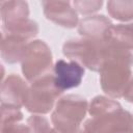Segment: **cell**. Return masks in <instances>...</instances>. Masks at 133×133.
Segmentation results:
<instances>
[{
    "instance_id": "17",
    "label": "cell",
    "mask_w": 133,
    "mask_h": 133,
    "mask_svg": "<svg viewBox=\"0 0 133 133\" xmlns=\"http://www.w3.org/2000/svg\"><path fill=\"white\" fill-rule=\"evenodd\" d=\"M27 126L31 133H51L52 127L48 118L42 114H33L27 118Z\"/></svg>"
},
{
    "instance_id": "2",
    "label": "cell",
    "mask_w": 133,
    "mask_h": 133,
    "mask_svg": "<svg viewBox=\"0 0 133 133\" xmlns=\"http://www.w3.org/2000/svg\"><path fill=\"white\" fill-rule=\"evenodd\" d=\"M110 48L111 46L105 41L79 37L68 39L62 46V53L70 60H75L92 72H100Z\"/></svg>"
},
{
    "instance_id": "12",
    "label": "cell",
    "mask_w": 133,
    "mask_h": 133,
    "mask_svg": "<svg viewBox=\"0 0 133 133\" xmlns=\"http://www.w3.org/2000/svg\"><path fill=\"white\" fill-rule=\"evenodd\" d=\"M28 41L16 35L2 34L1 58L6 63H17L22 60Z\"/></svg>"
},
{
    "instance_id": "3",
    "label": "cell",
    "mask_w": 133,
    "mask_h": 133,
    "mask_svg": "<svg viewBox=\"0 0 133 133\" xmlns=\"http://www.w3.org/2000/svg\"><path fill=\"white\" fill-rule=\"evenodd\" d=\"M88 102L79 95H66L61 97L51 114L53 127L63 131H75L81 128V124L88 111Z\"/></svg>"
},
{
    "instance_id": "1",
    "label": "cell",
    "mask_w": 133,
    "mask_h": 133,
    "mask_svg": "<svg viewBox=\"0 0 133 133\" xmlns=\"http://www.w3.org/2000/svg\"><path fill=\"white\" fill-rule=\"evenodd\" d=\"M133 53L128 50L110 48L108 57L100 70L102 90L112 99L122 98L132 78Z\"/></svg>"
},
{
    "instance_id": "20",
    "label": "cell",
    "mask_w": 133,
    "mask_h": 133,
    "mask_svg": "<svg viewBox=\"0 0 133 133\" xmlns=\"http://www.w3.org/2000/svg\"><path fill=\"white\" fill-rule=\"evenodd\" d=\"M1 133H31V132L27 125L11 123V124L1 125Z\"/></svg>"
},
{
    "instance_id": "5",
    "label": "cell",
    "mask_w": 133,
    "mask_h": 133,
    "mask_svg": "<svg viewBox=\"0 0 133 133\" xmlns=\"http://www.w3.org/2000/svg\"><path fill=\"white\" fill-rule=\"evenodd\" d=\"M53 57L50 47L42 39L29 42L21 60V70L27 81L33 82L51 74Z\"/></svg>"
},
{
    "instance_id": "13",
    "label": "cell",
    "mask_w": 133,
    "mask_h": 133,
    "mask_svg": "<svg viewBox=\"0 0 133 133\" xmlns=\"http://www.w3.org/2000/svg\"><path fill=\"white\" fill-rule=\"evenodd\" d=\"M0 12L2 25H9L28 19L29 6L26 1H1Z\"/></svg>"
},
{
    "instance_id": "18",
    "label": "cell",
    "mask_w": 133,
    "mask_h": 133,
    "mask_svg": "<svg viewBox=\"0 0 133 133\" xmlns=\"http://www.w3.org/2000/svg\"><path fill=\"white\" fill-rule=\"evenodd\" d=\"M23 119L21 108L12 105L1 104V125L19 123Z\"/></svg>"
},
{
    "instance_id": "9",
    "label": "cell",
    "mask_w": 133,
    "mask_h": 133,
    "mask_svg": "<svg viewBox=\"0 0 133 133\" xmlns=\"http://www.w3.org/2000/svg\"><path fill=\"white\" fill-rule=\"evenodd\" d=\"M29 86L26 81L16 74H10L1 84V104L21 108L25 105Z\"/></svg>"
},
{
    "instance_id": "4",
    "label": "cell",
    "mask_w": 133,
    "mask_h": 133,
    "mask_svg": "<svg viewBox=\"0 0 133 133\" xmlns=\"http://www.w3.org/2000/svg\"><path fill=\"white\" fill-rule=\"evenodd\" d=\"M62 92L56 86L54 76L48 74L31 83L24 107L33 114H47L56 105Z\"/></svg>"
},
{
    "instance_id": "11",
    "label": "cell",
    "mask_w": 133,
    "mask_h": 133,
    "mask_svg": "<svg viewBox=\"0 0 133 133\" xmlns=\"http://www.w3.org/2000/svg\"><path fill=\"white\" fill-rule=\"evenodd\" d=\"M105 42L112 47L132 51L133 50V23L112 25L106 35Z\"/></svg>"
},
{
    "instance_id": "7",
    "label": "cell",
    "mask_w": 133,
    "mask_h": 133,
    "mask_svg": "<svg viewBox=\"0 0 133 133\" xmlns=\"http://www.w3.org/2000/svg\"><path fill=\"white\" fill-rule=\"evenodd\" d=\"M84 72V66L75 60L58 59L53 65L55 84L61 91L78 87L82 82Z\"/></svg>"
},
{
    "instance_id": "21",
    "label": "cell",
    "mask_w": 133,
    "mask_h": 133,
    "mask_svg": "<svg viewBox=\"0 0 133 133\" xmlns=\"http://www.w3.org/2000/svg\"><path fill=\"white\" fill-rule=\"evenodd\" d=\"M80 133H99L98 130L96 129L94 122L91 118H88L84 122L83 126L80 129Z\"/></svg>"
},
{
    "instance_id": "14",
    "label": "cell",
    "mask_w": 133,
    "mask_h": 133,
    "mask_svg": "<svg viewBox=\"0 0 133 133\" xmlns=\"http://www.w3.org/2000/svg\"><path fill=\"white\" fill-rule=\"evenodd\" d=\"M38 31H39L38 24L29 18L14 24L5 25V26L2 25V34L16 35L26 41L35 37L38 34Z\"/></svg>"
},
{
    "instance_id": "8",
    "label": "cell",
    "mask_w": 133,
    "mask_h": 133,
    "mask_svg": "<svg viewBox=\"0 0 133 133\" xmlns=\"http://www.w3.org/2000/svg\"><path fill=\"white\" fill-rule=\"evenodd\" d=\"M45 17L54 24L64 28H75L79 24L78 12L70 1H43Z\"/></svg>"
},
{
    "instance_id": "10",
    "label": "cell",
    "mask_w": 133,
    "mask_h": 133,
    "mask_svg": "<svg viewBox=\"0 0 133 133\" xmlns=\"http://www.w3.org/2000/svg\"><path fill=\"white\" fill-rule=\"evenodd\" d=\"M113 24L111 21L103 15H91L83 18L78 24V32L82 37L105 41V35L108 29Z\"/></svg>"
},
{
    "instance_id": "6",
    "label": "cell",
    "mask_w": 133,
    "mask_h": 133,
    "mask_svg": "<svg viewBox=\"0 0 133 133\" xmlns=\"http://www.w3.org/2000/svg\"><path fill=\"white\" fill-rule=\"evenodd\" d=\"M90 118L99 133H133V115L122 107Z\"/></svg>"
},
{
    "instance_id": "22",
    "label": "cell",
    "mask_w": 133,
    "mask_h": 133,
    "mask_svg": "<svg viewBox=\"0 0 133 133\" xmlns=\"http://www.w3.org/2000/svg\"><path fill=\"white\" fill-rule=\"evenodd\" d=\"M123 98L129 102V103H133V76L130 80V82L128 83L125 91H124V95H123Z\"/></svg>"
},
{
    "instance_id": "19",
    "label": "cell",
    "mask_w": 133,
    "mask_h": 133,
    "mask_svg": "<svg viewBox=\"0 0 133 133\" xmlns=\"http://www.w3.org/2000/svg\"><path fill=\"white\" fill-rule=\"evenodd\" d=\"M72 4L77 12L84 16H88L98 11L103 5V1L102 0L100 1L99 0H75L72 2Z\"/></svg>"
},
{
    "instance_id": "16",
    "label": "cell",
    "mask_w": 133,
    "mask_h": 133,
    "mask_svg": "<svg viewBox=\"0 0 133 133\" xmlns=\"http://www.w3.org/2000/svg\"><path fill=\"white\" fill-rule=\"evenodd\" d=\"M107 12L109 16L121 22L133 20V1L111 0L107 2Z\"/></svg>"
},
{
    "instance_id": "23",
    "label": "cell",
    "mask_w": 133,
    "mask_h": 133,
    "mask_svg": "<svg viewBox=\"0 0 133 133\" xmlns=\"http://www.w3.org/2000/svg\"><path fill=\"white\" fill-rule=\"evenodd\" d=\"M80 129L79 130H75V131H63V130H58V129H56V128L53 127L51 133H80Z\"/></svg>"
},
{
    "instance_id": "15",
    "label": "cell",
    "mask_w": 133,
    "mask_h": 133,
    "mask_svg": "<svg viewBox=\"0 0 133 133\" xmlns=\"http://www.w3.org/2000/svg\"><path fill=\"white\" fill-rule=\"evenodd\" d=\"M121 107V104L112 98H108L105 96H96L88 104V113L90 117H97L114 111Z\"/></svg>"
}]
</instances>
